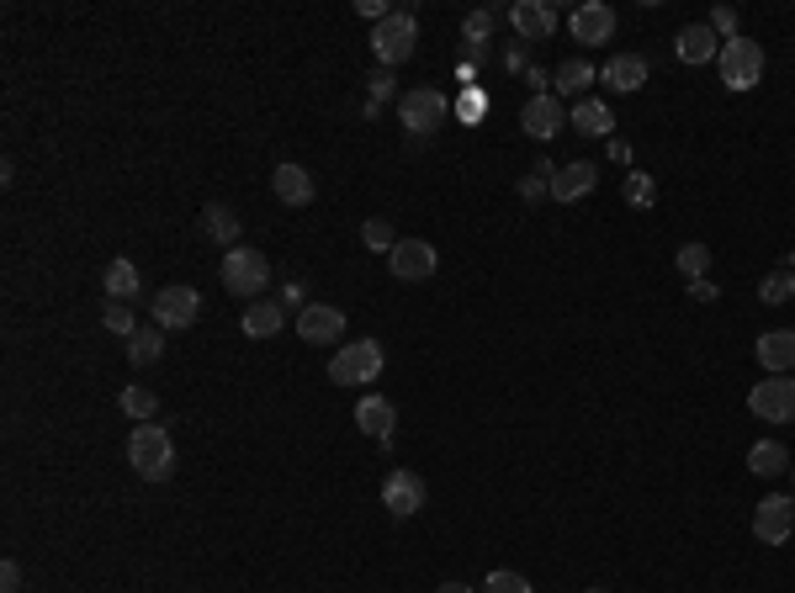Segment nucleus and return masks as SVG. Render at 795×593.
Wrapping results in <instances>:
<instances>
[{
    "mask_svg": "<svg viewBox=\"0 0 795 593\" xmlns=\"http://www.w3.org/2000/svg\"><path fill=\"white\" fill-rule=\"evenodd\" d=\"M128 467L144 477V482H165L175 472V446L160 425H139L128 434Z\"/></svg>",
    "mask_w": 795,
    "mask_h": 593,
    "instance_id": "nucleus-1",
    "label": "nucleus"
},
{
    "mask_svg": "<svg viewBox=\"0 0 795 593\" xmlns=\"http://www.w3.org/2000/svg\"><path fill=\"white\" fill-rule=\"evenodd\" d=\"M265 282H271V260H265L261 249H249V244H234V249L223 255V286H228L234 297H249V303H261Z\"/></svg>",
    "mask_w": 795,
    "mask_h": 593,
    "instance_id": "nucleus-2",
    "label": "nucleus"
},
{
    "mask_svg": "<svg viewBox=\"0 0 795 593\" xmlns=\"http://www.w3.org/2000/svg\"><path fill=\"white\" fill-rule=\"evenodd\" d=\"M383 345L377 339H356V345H339L335 360H329V381H339V387H361V381H377L383 377Z\"/></svg>",
    "mask_w": 795,
    "mask_h": 593,
    "instance_id": "nucleus-3",
    "label": "nucleus"
},
{
    "mask_svg": "<svg viewBox=\"0 0 795 593\" xmlns=\"http://www.w3.org/2000/svg\"><path fill=\"white\" fill-rule=\"evenodd\" d=\"M716 70H722L726 91H753V85L764 80V48L753 43V38H732V43H722V53H716Z\"/></svg>",
    "mask_w": 795,
    "mask_h": 593,
    "instance_id": "nucleus-4",
    "label": "nucleus"
},
{
    "mask_svg": "<svg viewBox=\"0 0 795 593\" xmlns=\"http://www.w3.org/2000/svg\"><path fill=\"white\" fill-rule=\"evenodd\" d=\"M414 48H419V22H414L409 11H393V17L377 22V32H371V53L383 59L387 70L404 64V59H414Z\"/></svg>",
    "mask_w": 795,
    "mask_h": 593,
    "instance_id": "nucleus-5",
    "label": "nucleus"
},
{
    "mask_svg": "<svg viewBox=\"0 0 795 593\" xmlns=\"http://www.w3.org/2000/svg\"><path fill=\"white\" fill-rule=\"evenodd\" d=\"M747 408H753L764 425H795V377L753 381V392H747Z\"/></svg>",
    "mask_w": 795,
    "mask_h": 593,
    "instance_id": "nucleus-6",
    "label": "nucleus"
},
{
    "mask_svg": "<svg viewBox=\"0 0 795 593\" xmlns=\"http://www.w3.org/2000/svg\"><path fill=\"white\" fill-rule=\"evenodd\" d=\"M446 112H451V101H446L440 91H430V85L398 95V117H404V127H409V133H419V139H425V133H435V127L446 122Z\"/></svg>",
    "mask_w": 795,
    "mask_h": 593,
    "instance_id": "nucleus-7",
    "label": "nucleus"
},
{
    "mask_svg": "<svg viewBox=\"0 0 795 593\" xmlns=\"http://www.w3.org/2000/svg\"><path fill=\"white\" fill-rule=\"evenodd\" d=\"M795 530V499H785V493H769V499L753 509V535L764 541V546H785Z\"/></svg>",
    "mask_w": 795,
    "mask_h": 593,
    "instance_id": "nucleus-8",
    "label": "nucleus"
},
{
    "mask_svg": "<svg viewBox=\"0 0 795 593\" xmlns=\"http://www.w3.org/2000/svg\"><path fill=\"white\" fill-rule=\"evenodd\" d=\"M196 313H202V292H192V286H165L154 297V324L160 329H192Z\"/></svg>",
    "mask_w": 795,
    "mask_h": 593,
    "instance_id": "nucleus-9",
    "label": "nucleus"
},
{
    "mask_svg": "<svg viewBox=\"0 0 795 593\" xmlns=\"http://www.w3.org/2000/svg\"><path fill=\"white\" fill-rule=\"evenodd\" d=\"M562 122H568V112H562V101H557L552 91L530 95L526 106H520V127H526V133H530L536 143L557 139V133H562Z\"/></svg>",
    "mask_w": 795,
    "mask_h": 593,
    "instance_id": "nucleus-10",
    "label": "nucleus"
},
{
    "mask_svg": "<svg viewBox=\"0 0 795 593\" xmlns=\"http://www.w3.org/2000/svg\"><path fill=\"white\" fill-rule=\"evenodd\" d=\"M383 509H387V514H398V520L419 514V509H425V482H419L409 467L387 472V482H383Z\"/></svg>",
    "mask_w": 795,
    "mask_h": 593,
    "instance_id": "nucleus-11",
    "label": "nucleus"
},
{
    "mask_svg": "<svg viewBox=\"0 0 795 593\" xmlns=\"http://www.w3.org/2000/svg\"><path fill=\"white\" fill-rule=\"evenodd\" d=\"M387 265H393L398 282H425V276H435V244H425V238H398Z\"/></svg>",
    "mask_w": 795,
    "mask_h": 593,
    "instance_id": "nucleus-12",
    "label": "nucleus"
},
{
    "mask_svg": "<svg viewBox=\"0 0 795 593\" xmlns=\"http://www.w3.org/2000/svg\"><path fill=\"white\" fill-rule=\"evenodd\" d=\"M568 27H573V38H579L583 48H600V43H610V38H615V11H610L604 0H583Z\"/></svg>",
    "mask_w": 795,
    "mask_h": 593,
    "instance_id": "nucleus-13",
    "label": "nucleus"
},
{
    "mask_svg": "<svg viewBox=\"0 0 795 593\" xmlns=\"http://www.w3.org/2000/svg\"><path fill=\"white\" fill-rule=\"evenodd\" d=\"M345 334V313L329 308V303H308V308L297 313V339L303 345H329Z\"/></svg>",
    "mask_w": 795,
    "mask_h": 593,
    "instance_id": "nucleus-14",
    "label": "nucleus"
},
{
    "mask_svg": "<svg viewBox=\"0 0 795 593\" xmlns=\"http://www.w3.org/2000/svg\"><path fill=\"white\" fill-rule=\"evenodd\" d=\"M509 27L520 32V43H541V38H552L557 11L541 6V0H514V6H509Z\"/></svg>",
    "mask_w": 795,
    "mask_h": 593,
    "instance_id": "nucleus-15",
    "label": "nucleus"
},
{
    "mask_svg": "<svg viewBox=\"0 0 795 593\" xmlns=\"http://www.w3.org/2000/svg\"><path fill=\"white\" fill-rule=\"evenodd\" d=\"M758 366L769 377H795V329H769L758 339Z\"/></svg>",
    "mask_w": 795,
    "mask_h": 593,
    "instance_id": "nucleus-16",
    "label": "nucleus"
},
{
    "mask_svg": "<svg viewBox=\"0 0 795 593\" xmlns=\"http://www.w3.org/2000/svg\"><path fill=\"white\" fill-rule=\"evenodd\" d=\"M271 191H276V202H287V207H308V202H314V175L303 165H276L271 170Z\"/></svg>",
    "mask_w": 795,
    "mask_h": 593,
    "instance_id": "nucleus-17",
    "label": "nucleus"
},
{
    "mask_svg": "<svg viewBox=\"0 0 795 593\" xmlns=\"http://www.w3.org/2000/svg\"><path fill=\"white\" fill-rule=\"evenodd\" d=\"M356 425H361V434H371V440H393V425H398V408L387 403L383 392H371V398H361L356 403Z\"/></svg>",
    "mask_w": 795,
    "mask_h": 593,
    "instance_id": "nucleus-18",
    "label": "nucleus"
},
{
    "mask_svg": "<svg viewBox=\"0 0 795 593\" xmlns=\"http://www.w3.org/2000/svg\"><path fill=\"white\" fill-rule=\"evenodd\" d=\"M600 186V170L594 165H562V170H552V196L557 202H583L589 191Z\"/></svg>",
    "mask_w": 795,
    "mask_h": 593,
    "instance_id": "nucleus-19",
    "label": "nucleus"
},
{
    "mask_svg": "<svg viewBox=\"0 0 795 593\" xmlns=\"http://www.w3.org/2000/svg\"><path fill=\"white\" fill-rule=\"evenodd\" d=\"M674 53L684 59V64H711V59L722 53V43H716L711 22H695V27H684V32L674 38Z\"/></svg>",
    "mask_w": 795,
    "mask_h": 593,
    "instance_id": "nucleus-20",
    "label": "nucleus"
},
{
    "mask_svg": "<svg viewBox=\"0 0 795 593\" xmlns=\"http://www.w3.org/2000/svg\"><path fill=\"white\" fill-rule=\"evenodd\" d=\"M282 329H287V308L282 303L261 297V303L244 308V339H276Z\"/></svg>",
    "mask_w": 795,
    "mask_h": 593,
    "instance_id": "nucleus-21",
    "label": "nucleus"
},
{
    "mask_svg": "<svg viewBox=\"0 0 795 593\" xmlns=\"http://www.w3.org/2000/svg\"><path fill=\"white\" fill-rule=\"evenodd\" d=\"M568 122L579 127L583 139H610V133H615V117H610V106H604V101H594V95H583V101H573V112H568Z\"/></svg>",
    "mask_w": 795,
    "mask_h": 593,
    "instance_id": "nucleus-22",
    "label": "nucleus"
},
{
    "mask_svg": "<svg viewBox=\"0 0 795 593\" xmlns=\"http://www.w3.org/2000/svg\"><path fill=\"white\" fill-rule=\"evenodd\" d=\"M202 234L213 238V244H223V249H234L239 244V213L223 207V202H207L202 207Z\"/></svg>",
    "mask_w": 795,
    "mask_h": 593,
    "instance_id": "nucleus-23",
    "label": "nucleus"
},
{
    "mask_svg": "<svg viewBox=\"0 0 795 593\" xmlns=\"http://www.w3.org/2000/svg\"><path fill=\"white\" fill-rule=\"evenodd\" d=\"M604 80L626 95L642 91V85H648V59H642V53H615V59L604 64Z\"/></svg>",
    "mask_w": 795,
    "mask_h": 593,
    "instance_id": "nucleus-24",
    "label": "nucleus"
},
{
    "mask_svg": "<svg viewBox=\"0 0 795 593\" xmlns=\"http://www.w3.org/2000/svg\"><path fill=\"white\" fill-rule=\"evenodd\" d=\"M101 286H106V297H112V303H128V297H139V292H144V276H139V265L133 260H112L106 265V276H101Z\"/></svg>",
    "mask_w": 795,
    "mask_h": 593,
    "instance_id": "nucleus-25",
    "label": "nucleus"
},
{
    "mask_svg": "<svg viewBox=\"0 0 795 593\" xmlns=\"http://www.w3.org/2000/svg\"><path fill=\"white\" fill-rule=\"evenodd\" d=\"M747 467H753V477H779V472H791V451L779 440H758L747 451Z\"/></svg>",
    "mask_w": 795,
    "mask_h": 593,
    "instance_id": "nucleus-26",
    "label": "nucleus"
},
{
    "mask_svg": "<svg viewBox=\"0 0 795 593\" xmlns=\"http://www.w3.org/2000/svg\"><path fill=\"white\" fill-rule=\"evenodd\" d=\"M552 85L562 95H579V101H583V91L594 85V64H589V59H568V64L552 74Z\"/></svg>",
    "mask_w": 795,
    "mask_h": 593,
    "instance_id": "nucleus-27",
    "label": "nucleus"
},
{
    "mask_svg": "<svg viewBox=\"0 0 795 593\" xmlns=\"http://www.w3.org/2000/svg\"><path fill=\"white\" fill-rule=\"evenodd\" d=\"M160 356H165L160 324H154V329H133V339H128V360H133V366H154Z\"/></svg>",
    "mask_w": 795,
    "mask_h": 593,
    "instance_id": "nucleus-28",
    "label": "nucleus"
},
{
    "mask_svg": "<svg viewBox=\"0 0 795 593\" xmlns=\"http://www.w3.org/2000/svg\"><path fill=\"white\" fill-rule=\"evenodd\" d=\"M758 297L769 303V308H785V303H795V270L785 265V270H769L764 282H758Z\"/></svg>",
    "mask_w": 795,
    "mask_h": 593,
    "instance_id": "nucleus-29",
    "label": "nucleus"
},
{
    "mask_svg": "<svg viewBox=\"0 0 795 593\" xmlns=\"http://www.w3.org/2000/svg\"><path fill=\"white\" fill-rule=\"evenodd\" d=\"M679 260V270H684V282H705V270H711V244H684V249H679L674 255Z\"/></svg>",
    "mask_w": 795,
    "mask_h": 593,
    "instance_id": "nucleus-30",
    "label": "nucleus"
},
{
    "mask_svg": "<svg viewBox=\"0 0 795 593\" xmlns=\"http://www.w3.org/2000/svg\"><path fill=\"white\" fill-rule=\"evenodd\" d=\"M122 413L139 419V425H149V419L160 413V398H154L149 387H128V392H122Z\"/></svg>",
    "mask_w": 795,
    "mask_h": 593,
    "instance_id": "nucleus-31",
    "label": "nucleus"
},
{
    "mask_svg": "<svg viewBox=\"0 0 795 593\" xmlns=\"http://www.w3.org/2000/svg\"><path fill=\"white\" fill-rule=\"evenodd\" d=\"M461 38L472 43V53H482V48H488V38H493V11H472V17L461 22Z\"/></svg>",
    "mask_w": 795,
    "mask_h": 593,
    "instance_id": "nucleus-32",
    "label": "nucleus"
},
{
    "mask_svg": "<svg viewBox=\"0 0 795 593\" xmlns=\"http://www.w3.org/2000/svg\"><path fill=\"white\" fill-rule=\"evenodd\" d=\"M361 244H366V249H383V255H393V244H398V234H393V223H387V217H366Z\"/></svg>",
    "mask_w": 795,
    "mask_h": 593,
    "instance_id": "nucleus-33",
    "label": "nucleus"
},
{
    "mask_svg": "<svg viewBox=\"0 0 795 593\" xmlns=\"http://www.w3.org/2000/svg\"><path fill=\"white\" fill-rule=\"evenodd\" d=\"M101 324H106L112 334H122V339H133V329H139L133 313H128V303H106V308H101Z\"/></svg>",
    "mask_w": 795,
    "mask_h": 593,
    "instance_id": "nucleus-34",
    "label": "nucleus"
},
{
    "mask_svg": "<svg viewBox=\"0 0 795 593\" xmlns=\"http://www.w3.org/2000/svg\"><path fill=\"white\" fill-rule=\"evenodd\" d=\"M478 593H530V583L520 572H488V583Z\"/></svg>",
    "mask_w": 795,
    "mask_h": 593,
    "instance_id": "nucleus-35",
    "label": "nucleus"
},
{
    "mask_svg": "<svg viewBox=\"0 0 795 593\" xmlns=\"http://www.w3.org/2000/svg\"><path fill=\"white\" fill-rule=\"evenodd\" d=\"M626 202H631V207H652V175L631 170V175H626Z\"/></svg>",
    "mask_w": 795,
    "mask_h": 593,
    "instance_id": "nucleus-36",
    "label": "nucleus"
},
{
    "mask_svg": "<svg viewBox=\"0 0 795 593\" xmlns=\"http://www.w3.org/2000/svg\"><path fill=\"white\" fill-rule=\"evenodd\" d=\"M711 32L726 38V43H732V38H743V32H737V6H716V11H711Z\"/></svg>",
    "mask_w": 795,
    "mask_h": 593,
    "instance_id": "nucleus-37",
    "label": "nucleus"
},
{
    "mask_svg": "<svg viewBox=\"0 0 795 593\" xmlns=\"http://www.w3.org/2000/svg\"><path fill=\"white\" fill-rule=\"evenodd\" d=\"M0 593H22V568H17V562L0 568Z\"/></svg>",
    "mask_w": 795,
    "mask_h": 593,
    "instance_id": "nucleus-38",
    "label": "nucleus"
},
{
    "mask_svg": "<svg viewBox=\"0 0 795 593\" xmlns=\"http://www.w3.org/2000/svg\"><path fill=\"white\" fill-rule=\"evenodd\" d=\"M393 95V74H371V112H377V101Z\"/></svg>",
    "mask_w": 795,
    "mask_h": 593,
    "instance_id": "nucleus-39",
    "label": "nucleus"
},
{
    "mask_svg": "<svg viewBox=\"0 0 795 593\" xmlns=\"http://www.w3.org/2000/svg\"><path fill=\"white\" fill-rule=\"evenodd\" d=\"M541 191H552V175H526L520 181V196H541Z\"/></svg>",
    "mask_w": 795,
    "mask_h": 593,
    "instance_id": "nucleus-40",
    "label": "nucleus"
},
{
    "mask_svg": "<svg viewBox=\"0 0 795 593\" xmlns=\"http://www.w3.org/2000/svg\"><path fill=\"white\" fill-rule=\"evenodd\" d=\"M356 11H361V17H377V22H387V17H393L383 0H356Z\"/></svg>",
    "mask_w": 795,
    "mask_h": 593,
    "instance_id": "nucleus-41",
    "label": "nucleus"
},
{
    "mask_svg": "<svg viewBox=\"0 0 795 593\" xmlns=\"http://www.w3.org/2000/svg\"><path fill=\"white\" fill-rule=\"evenodd\" d=\"M690 297H695V303H716V286H711V282H690Z\"/></svg>",
    "mask_w": 795,
    "mask_h": 593,
    "instance_id": "nucleus-42",
    "label": "nucleus"
},
{
    "mask_svg": "<svg viewBox=\"0 0 795 593\" xmlns=\"http://www.w3.org/2000/svg\"><path fill=\"white\" fill-rule=\"evenodd\" d=\"M435 593H478V589H467V583H440Z\"/></svg>",
    "mask_w": 795,
    "mask_h": 593,
    "instance_id": "nucleus-43",
    "label": "nucleus"
},
{
    "mask_svg": "<svg viewBox=\"0 0 795 593\" xmlns=\"http://www.w3.org/2000/svg\"><path fill=\"white\" fill-rule=\"evenodd\" d=\"M791 270H795V255H791Z\"/></svg>",
    "mask_w": 795,
    "mask_h": 593,
    "instance_id": "nucleus-44",
    "label": "nucleus"
},
{
    "mask_svg": "<svg viewBox=\"0 0 795 593\" xmlns=\"http://www.w3.org/2000/svg\"><path fill=\"white\" fill-rule=\"evenodd\" d=\"M594 593H600V589H594Z\"/></svg>",
    "mask_w": 795,
    "mask_h": 593,
    "instance_id": "nucleus-45",
    "label": "nucleus"
},
{
    "mask_svg": "<svg viewBox=\"0 0 795 593\" xmlns=\"http://www.w3.org/2000/svg\"><path fill=\"white\" fill-rule=\"evenodd\" d=\"M791 472H795V467H791Z\"/></svg>",
    "mask_w": 795,
    "mask_h": 593,
    "instance_id": "nucleus-46",
    "label": "nucleus"
}]
</instances>
